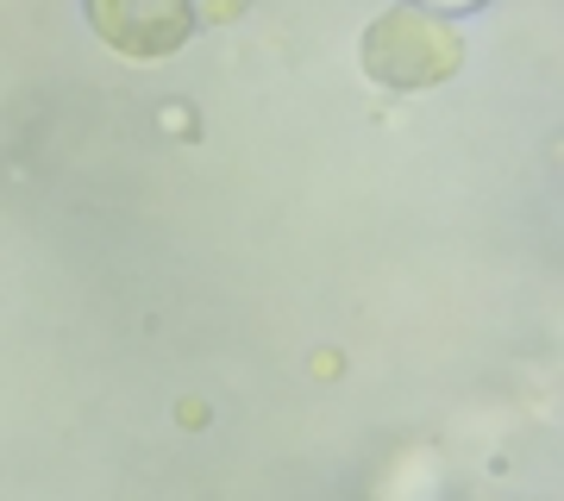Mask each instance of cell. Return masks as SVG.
Here are the masks:
<instances>
[{"instance_id": "1", "label": "cell", "mask_w": 564, "mask_h": 501, "mask_svg": "<svg viewBox=\"0 0 564 501\" xmlns=\"http://www.w3.org/2000/svg\"><path fill=\"white\" fill-rule=\"evenodd\" d=\"M364 63L370 76L389 81V88H426V81H445L458 69V39L440 32V25L414 13V7H395L383 20L370 25L364 39Z\"/></svg>"}, {"instance_id": "2", "label": "cell", "mask_w": 564, "mask_h": 501, "mask_svg": "<svg viewBox=\"0 0 564 501\" xmlns=\"http://www.w3.org/2000/svg\"><path fill=\"white\" fill-rule=\"evenodd\" d=\"M88 20L126 57H170L195 39V0H88Z\"/></svg>"}]
</instances>
